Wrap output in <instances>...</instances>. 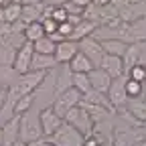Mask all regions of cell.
Instances as JSON below:
<instances>
[{
    "label": "cell",
    "mask_w": 146,
    "mask_h": 146,
    "mask_svg": "<svg viewBox=\"0 0 146 146\" xmlns=\"http://www.w3.org/2000/svg\"><path fill=\"white\" fill-rule=\"evenodd\" d=\"M57 59L55 55H41L35 53L33 55V63H31V71H55L57 69Z\"/></svg>",
    "instance_id": "obj_14"
},
{
    "label": "cell",
    "mask_w": 146,
    "mask_h": 146,
    "mask_svg": "<svg viewBox=\"0 0 146 146\" xmlns=\"http://www.w3.org/2000/svg\"><path fill=\"white\" fill-rule=\"evenodd\" d=\"M100 29V25L96 21H89V18H83V21L79 25H75V29H73V35H71V41H81L85 39V36H91L96 31Z\"/></svg>",
    "instance_id": "obj_16"
},
{
    "label": "cell",
    "mask_w": 146,
    "mask_h": 146,
    "mask_svg": "<svg viewBox=\"0 0 146 146\" xmlns=\"http://www.w3.org/2000/svg\"><path fill=\"white\" fill-rule=\"evenodd\" d=\"M67 124H71L75 130H79L83 136H91L94 134V130H96V122L91 120V116H89V112L79 104V106H75V108H71L69 112L65 114V118H63Z\"/></svg>",
    "instance_id": "obj_2"
},
{
    "label": "cell",
    "mask_w": 146,
    "mask_h": 146,
    "mask_svg": "<svg viewBox=\"0 0 146 146\" xmlns=\"http://www.w3.org/2000/svg\"><path fill=\"white\" fill-rule=\"evenodd\" d=\"M87 77H89L91 89H98V91H102V94H108L110 85H112V81H114V79L110 77L104 69H100V67H94V69L87 73Z\"/></svg>",
    "instance_id": "obj_12"
},
{
    "label": "cell",
    "mask_w": 146,
    "mask_h": 146,
    "mask_svg": "<svg viewBox=\"0 0 146 146\" xmlns=\"http://www.w3.org/2000/svg\"><path fill=\"white\" fill-rule=\"evenodd\" d=\"M83 146H100V140H98V136H85V142H83Z\"/></svg>",
    "instance_id": "obj_30"
},
{
    "label": "cell",
    "mask_w": 146,
    "mask_h": 146,
    "mask_svg": "<svg viewBox=\"0 0 146 146\" xmlns=\"http://www.w3.org/2000/svg\"><path fill=\"white\" fill-rule=\"evenodd\" d=\"M53 75H55V98L67 91L69 87H73V71L69 65H61V69L55 71Z\"/></svg>",
    "instance_id": "obj_11"
},
{
    "label": "cell",
    "mask_w": 146,
    "mask_h": 146,
    "mask_svg": "<svg viewBox=\"0 0 146 146\" xmlns=\"http://www.w3.org/2000/svg\"><path fill=\"white\" fill-rule=\"evenodd\" d=\"M33 106H35V94L23 96L21 100L14 104V114H16V116H23V114L29 112V110H33Z\"/></svg>",
    "instance_id": "obj_23"
},
{
    "label": "cell",
    "mask_w": 146,
    "mask_h": 146,
    "mask_svg": "<svg viewBox=\"0 0 146 146\" xmlns=\"http://www.w3.org/2000/svg\"><path fill=\"white\" fill-rule=\"evenodd\" d=\"M79 53V43L77 41H71V39H65V41H59L57 43V49H55V59H57L59 65H69V61Z\"/></svg>",
    "instance_id": "obj_9"
},
{
    "label": "cell",
    "mask_w": 146,
    "mask_h": 146,
    "mask_svg": "<svg viewBox=\"0 0 146 146\" xmlns=\"http://www.w3.org/2000/svg\"><path fill=\"white\" fill-rule=\"evenodd\" d=\"M33 55H35V49H33V43H29V41H25L21 47L16 49V57H14L12 69L18 73V75H25V73L31 71Z\"/></svg>",
    "instance_id": "obj_8"
},
{
    "label": "cell",
    "mask_w": 146,
    "mask_h": 146,
    "mask_svg": "<svg viewBox=\"0 0 146 146\" xmlns=\"http://www.w3.org/2000/svg\"><path fill=\"white\" fill-rule=\"evenodd\" d=\"M126 75L130 77V79H134V81L144 83V81H146V65H134L132 69L126 71Z\"/></svg>",
    "instance_id": "obj_26"
},
{
    "label": "cell",
    "mask_w": 146,
    "mask_h": 146,
    "mask_svg": "<svg viewBox=\"0 0 146 146\" xmlns=\"http://www.w3.org/2000/svg\"><path fill=\"white\" fill-rule=\"evenodd\" d=\"M41 25H43V31H45L47 36L53 35V33H57V29H59V25L55 23L51 16H41Z\"/></svg>",
    "instance_id": "obj_27"
},
{
    "label": "cell",
    "mask_w": 146,
    "mask_h": 146,
    "mask_svg": "<svg viewBox=\"0 0 146 146\" xmlns=\"http://www.w3.org/2000/svg\"><path fill=\"white\" fill-rule=\"evenodd\" d=\"M77 43H79V51L85 55V57H89V61L94 63L96 67H100L104 55H106L102 41H98L96 36H85V39H81V41H77Z\"/></svg>",
    "instance_id": "obj_7"
},
{
    "label": "cell",
    "mask_w": 146,
    "mask_h": 146,
    "mask_svg": "<svg viewBox=\"0 0 146 146\" xmlns=\"http://www.w3.org/2000/svg\"><path fill=\"white\" fill-rule=\"evenodd\" d=\"M43 36H47V35H45V31H43L41 21L27 25V27H25V31H23V39H25V41H29V43H36V41H41Z\"/></svg>",
    "instance_id": "obj_18"
},
{
    "label": "cell",
    "mask_w": 146,
    "mask_h": 146,
    "mask_svg": "<svg viewBox=\"0 0 146 146\" xmlns=\"http://www.w3.org/2000/svg\"><path fill=\"white\" fill-rule=\"evenodd\" d=\"M138 146H146V138H144V140H142V142H140Z\"/></svg>",
    "instance_id": "obj_40"
},
{
    "label": "cell",
    "mask_w": 146,
    "mask_h": 146,
    "mask_svg": "<svg viewBox=\"0 0 146 146\" xmlns=\"http://www.w3.org/2000/svg\"><path fill=\"white\" fill-rule=\"evenodd\" d=\"M73 29H75V27H73L69 21H65V23H61V25H59L57 33H59L61 36H65V39H71V35H73Z\"/></svg>",
    "instance_id": "obj_28"
},
{
    "label": "cell",
    "mask_w": 146,
    "mask_h": 146,
    "mask_svg": "<svg viewBox=\"0 0 146 146\" xmlns=\"http://www.w3.org/2000/svg\"><path fill=\"white\" fill-rule=\"evenodd\" d=\"M10 146H27V144H25L23 140H16V142H14V144H10Z\"/></svg>",
    "instance_id": "obj_35"
},
{
    "label": "cell",
    "mask_w": 146,
    "mask_h": 146,
    "mask_svg": "<svg viewBox=\"0 0 146 146\" xmlns=\"http://www.w3.org/2000/svg\"><path fill=\"white\" fill-rule=\"evenodd\" d=\"M2 134H4V142L2 146H10L18 140V134H21V116H12L2 124Z\"/></svg>",
    "instance_id": "obj_13"
},
{
    "label": "cell",
    "mask_w": 146,
    "mask_h": 146,
    "mask_svg": "<svg viewBox=\"0 0 146 146\" xmlns=\"http://www.w3.org/2000/svg\"><path fill=\"white\" fill-rule=\"evenodd\" d=\"M45 6H63L67 0H41Z\"/></svg>",
    "instance_id": "obj_31"
},
{
    "label": "cell",
    "mask_w": 146,
    "mask_h": 146,
    "mask_svg": "<svg viewBox=\"0 0 146 146\" xmlns=\"http://www.w3.org/2000/svg\"><path fill=\"white\" fill-rule=\"evenodd\" d=\"M43 142V140H41ZM41 142H31V144H27V146H41Z\"/></svg>",
    "instance_id": "obj_37"
},
{
    "label": "cell",
    "mask_w": 146,
    "mask_h": 146,
    "mask_svg": "<svg viewBox=\"0 0 146 146\" xmlns=\"http://www.w3.org/2000/svg\"><path fill=\"white\" fill-rule=\"evenodd\" d=\"M100 69H104L112 79H118V77L126 75V69H124V61H122V57H116V55H108V53L104 55V59H102V63H100Z\"/></svg>",
    "instance_id": "obj_10"
},
{
    "label": "cell",
    "mask_w": 146,
    "mask_h": 146,
    "mask_svg": "<svg viewBox=\"0 0 146 146\" xmlns=\"http://www.w3.org/2000/svg\"><path fill=\"white\" fill-rule=\"evenodd\" d=\"M142 89H144V96H146V81L142 83Z\"/></svg>",
    "instance_id": "obj_39"
},
{
    "label": "cell",
    "mask_w": 146,
    "mask_h": 146,
    "mask_svg": "<svg viewBox=\"0 0 146 146\" xmlns=\"http://www.w3.org/2000/svg\"><path fill=\"white\" fill-rule=\"evenodd\" d=\"M91 4L98 6V8H106V6L112 4V0H91Z\"/></svg>",
    "instance_id": "obj_33"
},
{
    "label": "cell",
    "mask_w": 146,
    "mask_h": 146,
    "mask_svg": "<svg viewBox=\"0 0 146 146\" xmlns=\"http://www.w3.org/2000/svg\"><path fill=\"white\" fill-rule=\"evenodd\" d=\"M39 122H41V128H43V136L49 138V136H53L55 132L59 130V126L65 120L53 110V106H45L41 112H39Z\"/></svg>",
    "instance_id": "obj_6"
},
{
    "label": "cell",
    "mask_w": 146,
    "mask_h": 146,
    "mask_svg": "<svg viewBox=\"0 0 146 146\" xmlns=\"http://www.w3.org/2000/svg\"><path fill=\"white\" fill-rule=\"evenodd\" d=\"M16 57V49L8 43H0V67H12Z\"/></svg>",
    "instance_id": "obj_20"
},
{
    "label": "cell",
    "mask_w": 146,
    "mask_h": 146,
    "mask_svg": "<svg viewBox=\"0 0 146 146\" xmlns=\"http://www.w3.org/2000/svg\"><path fill=\"white\" fill-rule=\"evenodd\" d=\"M126 94L130 100H138L144 96V89H142V83L140 81H134L130 77H126Z\"/></svg>",
    "instance_id": "obj_24"
},
{
    "label": "cell",
    "mask_w": 146,
    "mask_h": 146,
    "mask_svg": "<svg viewBox=\"0 0 146 146\" xmlns=\"http://www.w3.org/2000/svg\"><path fill=\"white\" fill-rule=\"evenodd\" d=\"M33 49H35V53H41V55H55L57 43H55V41H51L49 36H43L41 41L33 43Z\"/></svg>",
    "instance_id": "obj_21"
},
{
    "label": "cell",
    "mask_w": 146,
    "mask_h": 146,
    "mask_svg": "<svg viewBox=\"0 0 146 146\" xmlns=\"http://www.w3.org/2000/svg\"><path fill=\"white\" fill-rule=\"evenodd\" d=\"M81 102L83 104H91V106H102V108L110 110L112 114H116V110L112 108L108 96L102 94V91H98V89H89V91H85V94H81Z\"/></svg>",
    "instance_id": "obj_15"
},
{
    "label": "cell",
    "mask_w": 146,
    "mask_h": 146,
    "mask_svg": "<svg viewBox=\"0 0 146 146\" xmlns=\"http://www.w3.org/2000/svg\"><path fill=\"white\" fill-rule=\"evenodd\" d=\"M69 67H71V71H73V73H89L96 65L89 61V57H85V55L79 51L75 57L69 61Z\"/></svg>",
    "instance_id": "obj_17"
},
{
    "label": "cell",
    "mask_w": 146,
    "mask_h": 146,
    "mask_svg": "<svg viewBox=\"0 0 146 146\" xmlns=\"http://www.w3.org/2000/svg\"><path fill=\"white\" fill-rule=\"evenodd\" d=\"M63 6H65V10H67L69 14H83V10H85V8H81V6H77V4H73V2H71V0H67V2H65Z\"/></svg>",
    "instance_id": "obj_29"
},
{
    "label": "cell",
    "mask_w": 146,
    "mask_h": 146,
    "mask_svg": "<svg viewBox=\"0 0 146 146\" xmlns=\"http://www.w3.org/2000/svg\"><path fill=\"white\" fill-rule=\"evenodd\" d=\"M126 77L128 75H122V77L114 79L112 85H110V89H108V94H106L116 112L118 110H124L128 106V102H130V98H128V94H126Z\"/></svg>",
    "instance_id": "obj_4"
},
{
    "label": "cell",
    "mask_w": 146,
    "mask_h": 146,
    "mask_svg": "<svg viewBox=\"0 0 146 146\" xmlns=\"http://www.w3.org/2000/svg\"><path fill=\"white\" fill-rule=\"evenodd\" d=\"M2 142H4V134H2V126H0V146H2Z\"/></svg>",
    "instance_id": "obj_36"
},
{
    "label": "cell",
    "mask_w": 146,
    "mask_h": 146,
    "mask_svg": "<svg viewBox=\"0 0 146 146\" xmlns=\"http://www.w3.org/2000/svg\"><path fill=\"white\" fill-rule=\"evenodd\" d=\"M73 87H75V89H79L81 94L89 91V89H91V83H89L87 73H73Z\"/></svg>",
    "instance_id": "obj_25"
},
{
    "label": "cell",
    "mask_w": 146,
    "mask_h": 146,
    "mask_svg": "<svg viewBox=\"0 0 146 146\" xmlns=\"http://www.w3.org/2000/svg\"><path fill=\"white\" fill-rule=\"evenodd\" d=\"M41 146H53V144H51V142H47V140H43V142H41Z\"/></svg>",
    "instance_id": "obj_38"
},
{
    "label": "cell",
    "mask_w": 146,
    "mask_h": 146,
    "mask_svg": "<svg viewBox=\"0 0 146 146\" xmlns=\"http://www.w3.org/2000/svg\"><path fill=\"white\" fill-rule=\"evenodd\" d=\"M23 6H43L41 0H18Z\"/></svg>",
    "instance_id": "obj_32"
},
{
    "label": "cell",
    "mask_w": 146,
    "mask_h": 146,
    "mask_svg": "<svg viewBox=\"0 0 146 146\" xmlns=\"http://www.w3.org/2000/svg\"><path fill=\"white\" fill-rule=\"evenodd\" d=\"M43 140L51 142L53 146H83V142H85V136H83L79 130H75V128H73L71 124L63 122V124L59 126V130L55 132L53 136H49V138H43Z\"/></svg>",
    "instance_id": "obj_3"
},
{
    "label": "cell",
    "mask_w": 146,
    "mask_h": 146,
    "mask_svg": "<svg viewBox=\"0 0 146 146\" xmlns=\"http://www.w3.org/2000/svg\"><path fill=\"white\" fill-rule=\"evenodd\" d=\"M73 4H77V6H81V8H87L89 4H91V0H71Z\"/></svg>",
    "instance_id": "obj_34"
},
{
    "label": "cell",
    "mask_w": 146,
    "mask_h": 146,
    "mask_svg": "<svg viewBox=\"0 0 146 146\" xmlns=\"http://www.w3.org/2000/svg\"><path fill=\"white\" fill-rule=\"evenodd\" d=\"M18 140H23L25 144L43 140V128L39 122V114H35L33 110H29L27 114L21 116V134H18Z\"/></svg>",
    "instance_id": "obj_1"
},
{
    "label": "cell",
    "mask_w": 146,
    "mask_h": 146,
    "mask_svg": "<svg viewBox=\"0 0 146 146\" xmlns=\"http://www.w3.org/2000/svg\"><path fill=\"white\" fill-rule=\"evenodd\" d=\"M4 89H6V87H4V85H2V83H0V91H4Z\"/></svg>",
    "instance_id": "obj_41"
},
{
    "label": "cell",
    "mask_w": 146,
    "mask_h": 146,
    "mask_svg": "<svg viewBox=\"0 0 146 146\" xmlns=\"http://www.w3.org/2000/svg\"><path fill=\"white\" fill-rule=\"evenodd\" d=\"M41 16H43V8H41V6H23V14H21V18H23L27 25L41 21Z\"/></svg>",
    "instance_id": "obj_22"
},
{
    "label": "cell",
    "mask_w": 146,
    "mask_h": 146,
    "mask_svg": "<svg viewBox=\"0 0 146 146\" xmlns=\"http://www.w3.org/2000/svg\"><path fill=\"white\" fill-rule=\"evenodd\" d=\"M102 45L108 55H116V57H124V53L128 49V43H124L120 39H104Z\"/></svg>",
    "instance_id": "obj_19"
},
{
    "label": "cell",
    "mask_w": 146,
    "mask_h": 146,
    "mask_svg": "<svg viewBox=\"0 0 146 146\" xmlns=\"http://www.w3.org/2000/svg\"><path fill=\"white\" fill-rule=\"evenodd\" d=\"M79 102H81V91L79 89H75V87H69L67 91H63L61 96H57L53 100V110L57 112L61 118H65V114L69 112L71 108H75V106H79Z\"/></svg>",
    "instance_id": "obj_5"
}]
</instances>
